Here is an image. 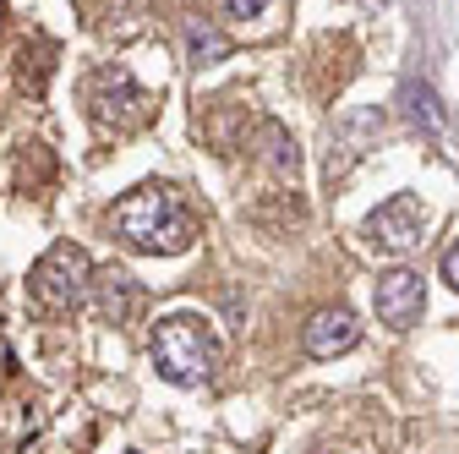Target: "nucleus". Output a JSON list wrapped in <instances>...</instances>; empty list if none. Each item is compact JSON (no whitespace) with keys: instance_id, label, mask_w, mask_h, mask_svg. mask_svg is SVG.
I'll return each mask as SVG.
<instances>
[{"instance_id":"4","label":"nucleus","mask_w":459,"mask_h":454,"mask_svg":"<svg viewBox=\"0 0 459 454\" xmlns=\"http://www.w3.org/2000/svg\"><path fill=\"white\" fill-rule=\"evenodd\" d=\"M88 116L104 132H132L153 116V99H148V88H137V77L126 66H99L88 77Z\"/></svg>"},{"instance_id":"9","label":"nucleus","mask_w":459,"mask_h":454,"mask_svg":"<svg viewBox=\"0 0 459 454\" xmlns=\"http://www.w3.org/2000/svg\"><path fill=\"white\" fill-rule=\"evenodd\" d=\"M93 285L104 291V312H109L115 323H126V318L137 312V301H143V291L132 285V274H121V268H115V274H99Z\"/></svg>"},{"instance_id":"1","label":"nucleus","mask_w":459,"mask_h":454,"mask_svg":"<svg viewBox=\"0 0 459 454\" xmlns=\"http://www.w3.org/2000/svg\"><path fill=\"white\" fill-rule=\"evenodd\" d=\"M109 231L121 236L132 252H148V258H176L192 247L197 236V219L192 208L181 203L176 187H164V181H148L137 192H126L121 203L109 208Z\"/></svg>"},{"instance_id":"5","label":"nucleus","mask_w":459,"mask_h":454,"mask_svg":"<svg viewBox=\"0 0 459 454\" xmlns=\"http://www.w3.org/2000/svg\"><path fill=\"white\" fill-rule=\"evenodd\" d=\"M421 231H427V208H421V197H411V192L388 197V203L367 219V241H372L377 252H411V247L421 241Z\"/></svg>"},{"instance_id":"12","label":"nucleus","mask_w":459,"mask_h":454,"mask_svg":"<svg viewBox=\"0 0 459 454\" xmlns=\"http://www.w3.org/2000/svg\"><path fill=\"white\" fill-rule=\"evenodd\" d=\"M263 143H268V159H273V170H279V176H296V170H301L296 137H284L279 127H263Z\"/></svg>"},{"instance_id":"13","label":"nucleus","mask_w":459,"mask_h":454,"mask_svg":"<svg viewBox=\"0 0 459 454\" xmlns=\"http://www.w3.org/2000/svg\"><path fill=\"white\" fill-rule=\"evenodd\" d=\"M344 127H351V132H367V127H377V116H372V109H361V116H351ZM361 153H367V148H361V143L351 137V143H344V159L333 164V176H344V164H351V159H361Z\"/></svg>"},{"instance_id":"15","label":"nucleus","mask_w":459,"mask_h":454,"mask_svg":"<svg viewBox=\"0 0 459 454\" xmlns=\"http://www.w3.org/2000/svg\"><path fill=\"white\" fill-rule=\"evenodd\" d=\"M443 279L459 291V247H448V252H443Z\"/></svg>"},{"instance_id":"2","label":"nucleus","mask_w":459,"mask_h":454,"mask_svg":"<svg viewBox=\"0 0 459 454\" xmlns=\"http://www.w3.org/2000/svg\"><path fill=\"white\" fill-rule=\"evenodd\" d=\"M148 351H153L159 378L181 383V389L208 383V378L219 372V362H224V345H219L213 323H208V318H197V312H169V318H159V323H153V345H148Z\"/></svg>"},{"instance_id":"11","label":"nucleus","mask_w":459,"mask_h":454,"mask_svg":"<svg viewBox=\"0 0 459 454\" xmlns=\"http://www.w3.org/2000/svg\"><path fill=\"white\" fill-rule=\"evenodd\" d=\"M399 99H405V116L427 132V137H437V127H443V116H437V99H432V88L427 83H405V93H399Z\"/></svg>"},{"instance_id":"3","label":"nucleus","mask_w":459,"mask_h":454,"mask_svg":"<svg viewBox=\"0 0 459 454\" xmlns=\"http://www.w3.org/2000/svg\"><path fill=\"white\" fill-rule=\"evenodd\" d=\"M88 291H93V263H88V252L72 247V241L49 247V252L33 263V274H28L33 312H44V318H61V312L82 307Z\"/></svg>"},{"instance_id":"7","label":"nucleus","mask_w":459,"mask_h":454,"mask_svg":"<svg viewBox=\"0 0 459 454\" xmlns=\"http://www.w3.org/2000/svg\"><path fill=\"white\" fill-rule=\"evenodd\" d=\"M361 339V323H356V312L351 307H328V312H317L312 323H307V334H301V345H307V356H317V362H328V356H344Z\"/></svg>"},{"instance_id":"14","label":"nucleus","mask_w":459,"mask_h":454,"mask_svg":"<svg viewBox=\"0 0 459 454\" xmlns=\"http://www.w3.org/2000/svg\"><path fill=\"white\" fill-rule=\"evenodd\" d=\"M268 0H224V17H263Z\"/></svg>"},{"instance_id":"6","label":"nucleus","mask_w":459,"mask_h":454,"mask_svg":"<svg viewBox=\"0 0 459 454\" xmlns=\"http://www.w3.org/2000/svg\"><path fill=\"white\" fill-rule=\"evenodd\" d=\"M421 307H427V285H421V274L411 268H394L377 279V318L388 328H411L421 323Z\"/></svg>"},{"instance_id":"10","label":"nucleus","mask_w":459,"mask_h":454,"mask_svg":"<svg viewBox=\"0 0 459 454\" xmlns=\"http://www.w3.org/2000/svg\"><path fill=\"white\" fill-rule=\"evenodd\" d=\"M186 55H192V66H213L230 55V39L208 22H186Z\"/></svg>"},{"instance_id":"16","label":"nucleus","mask_w":459,"mask_h":454,"mask_svg":"<svg viewBox=\"0 0 459 454\" xmlns=\"http://www.w3.org/2000/svg\"><path fill=\"white\" fill-rule=\"evenodd\" d=\"M0 22H6V0H0Z\"/></svg>"},{"instance_id":"8","label":"nucleus","mask_w":459,"mask_h":454,"mask_svg":"<svg viewBox=\"0 0 459 454\" xmlns=\"http://www.w3.org/2000/svg\"><path fill=\"white\" fill-rule=\"evenodd\" d=\"M49 72H55V44H49V39H33V44L17 49V83H22L28 93H44Z\"/></svg>"}]
</instances>
